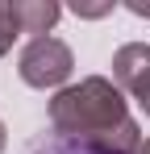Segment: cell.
<instances>
[{
	"instance_id": "8",
	"label": "cell",
	"mask_w": 150,
	"mask_h": 154,
	"mask_svg": "<svg viewBox=\"0 0 150 154\" xmlns=\"http://www.w3.org/2000/svg\"><path fill=\"white\" fill-rule=\"evenodd\" d=\"M125 8L138 13V17H150V4H146V0H125Z\"/></svg>"
},
{
	"instance_id": "6",
	"label": "cell",
	"mask_w": 150,
	"mask_h": 154,
	"mask_svg": "<svg viewBox=\"0 0 150 154\" xmlns=\"http://www.w3.org/2000/svg\"><path fill=\"white\" fill-rule=\"evenodd\" d=\"M33 154H104V150H96L92 142H79V137H58L50 146H38Z\"/></svg>"
},
{
	"instance_id": "4",
	"label": "cell",
	"mask_w": 150,
	"mask_h": 154,
	"mask_svg": "<svg viewBox=\"0 0 150 154\" xmlns=\"http://www.w3.org/2000/svg\"><path fill=\"white\" fill-rule=\"evenodd\" d=\"M13 8H17L21 33H33V38H50L54 21L63 17V8L54 0H13Z\"/></svg>"
},
{
	"instance_id": "9",
	"label": "cell",
	"mask_w": 150,
	"mask_h": 154,
	"mask_svg": "<svg viewBox=\"0 0 150 154\" xmlns=\"http://www.w3.org/2000/svg\"><path fill=\"white\" fill-rule=\"evenodd\" d=\"M138 154H150V137H146V142H142V146H138Z\"/></svg>"
},
{
	"instance_id": "2",
	"label": "cell",
	"mask_w": 150,
	"mask_h": 154,
	"mask_svg": "<svg viewBox=\"0 0 150 154\" xmlns=\"http://www.w3.org/2000/svg\"><path fill=\"white\" fill-rule=\"evenodd\" d=\"M71 67H75L71 46L58 42V38H33L21 50V63H17V71L29 88H58V83L71 79Z\"/></svg>"
},
{
	"instance_id": "10",
	"label": "cell",
	"mask_w": 150,
	"mask_h": 154,
	"mask_svg": "<svg viewBox=\"0 0 150 154\" xmlns=\"http://www.w3.org/2000/svg\"><path fill=\"white\" fill-rule=\"evenodd\" d=\"M0 150H4V121H0Z\"/></svg>"
},
{
	"instance_id": "7",
	"label": "cell",
	"mask_w": 150,
	"mask_h": 154,
	"mask_svg": "<svg viewBox=\"0 0 150 154\" xmlns=\"http://www.w3.org/2000/svg\"><path fill=\"white\" fill-rule=\"evenodd\" d=\"M108 8H113V4H75V13H79V17H104Z\"/></svg>"
},
{
	"instance_id": "3",
	"label": "cell",
	"mask_w": 150,
	"mask_h": 154,
	"mask_svg": "<svg viewBox=\"0 0 150 154\" xmlns=\"http://www.w3.org/2000/svg\"><path fill=\"white\" fill-rule=\"evenodd\" d=\"M113 79H117V88H125L142 104V112L150 117V46L146 42H129V46H121L113 54Z\"/></svg>"
},
{
	"instance_id": "1",
	"label": "cell",
	"mask_w": 150,
	"mask_h": 154,
	"mask_svg": "<svg viewBox=\"0 0 150 154\" xmlns=\"http://www.w3.org/2000/svg\"><path fill=\"white\" fill-rule=\"evenodd\" d=\"M50 125L58 137L92 142L104 154H138V146H142L138 121L125 108L121 88L104 75H88L71 88H63L50 100Z\"/></svg>"
},
{
	"instance_id": "5",
	"label": "cell",
	"mask_w": 150,
	"mask_h": 154,
	"mask_svg": "<svg viewBox=\"0 0 150 154\" xmlns=\"http://www.w3.org/2000/svg\"><path fill=\"white\" fill-rule=\"evenodd\" d=\"M17 33H21V21H17V8H13V0H0V58L13 50Z\"/></svg>"
}]
</instances>
